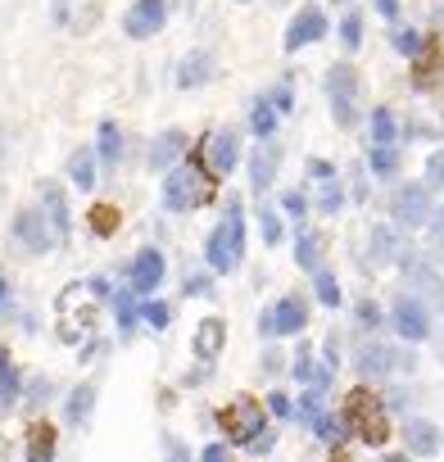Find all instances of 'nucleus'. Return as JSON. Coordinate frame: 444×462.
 Wrapping results in <instances>:
<instances>
[{"mask_svg":"<svg viewBox=\"0 0 444 462\" xmlns=\"http://www.w3.org/2000/svg\"><path fill=\"white\" fill-rule=\"evenodd\" d=\"M213 172L204 168V159H199V145L186 154V163H177V168H168V181H163V204L172 208V213H190V208H199V204H208L213 199Z\"/></svg>","mask_w":444,"mask_h":462,"instance_id":"1","label":"nucleus"},{"mask_svg":"<svg viewBox=\"0 0 444 462\" xmlns=\"http://www.w3.org/2000/svg\"><path fill=\"white\" fill-rule=\"evenodd\" d=\"M345 430L354 435V439H363V444H372V448H381L385 439H390V417H385V403L372 394V390H349V399H345Z\"/></svg>","mask_w":444,"mask_h":462,"instance_id":"2","label":"nucleus"},{"mask_svg":"<svg viewBox=\"0 0 444 462\" xmlns=\"http://www.w3.org/2000/svg\"><path fill=\"white\" fill-rule=\"evenodd\" d=\"M241 254H245V217H241V204L227 208V217H222V226L208 231V241H204V259L213 273H236L241 268Z\"/></svg>","mask_w":444,"mask_h":462,"instance_id":"3","label":"nucleus"},{"mask_svg":"<svg viewBox=\"0 0 444 462\" xmlns=\"http://www.w3.org/2000/svg\"><path fill=\"white\" fill-rule=\"evenodd\" d=\"M217 421H222V435H227L232 444H254L264 435V403L241 394V399H232L227 408L217 412Z\"/></svg>","mask_w":444,"mask_h":462,"instance_id":"4","label":"nucleus"},{"mask_svg":"<svg viewBox=\"0 0 444 462\" xmlns=\"http://www.w3.org/2000/svg\"><path fill=\"white\" fill-rule=\"evenodd\" d=\"M96 295L87 291V286H69L64 295H60V327H64V340H78L82 331H91L96 327Z\"/></svg>","mask_w":444,"mask_h":462,"instance_id":"5","label":"nucleus"},{"mask_svg":"<svg viewBox=\"0 0 444 462\" xmlns=\"http://www.w3.org/2000/svg\"><path fill=\"white\" fill-rule=\"evenodd\" d=\"M163 23H168V0H132V10L123 19V32L132 42H145V37L163 32Z\"/></svg>","mask_w":444,"mask_h":462,"instance_id":"6","label":"nucleus"},{"mask_svg":"<svg viewBox=\"0 0 444 462\" xmlns=\"http://www.w3.org/2000/svg\"><path fill=\"white\" fill-rule=\"evenodd\" d=\"M327 96H331V109H336V123L349 127L354 123V96H358V73L349 64H336L327 73Z\"/></svg>","mask_w":444,"mask_h":462,"instance_id":"7","label":"nucleus"},{"mask_svg":"<svg viewBox=\"0 0 444 462\" xmlns=\"http://www.w3.org/2000/svg\"><path fill=\"white\" fill-rule=\"evenodd\" d=\"M304 327H309V309H304L295 295L277 300V304L264 313V322H259V331H264V336H300Z\"/></svg>","mask_w":444,"mask_h":462,"instance_id":"8","label":"nucleus"},{"mask_svg":"<svg viewBox=\"0 0 444 462\" xmlns=\"http://www.w3.org/2000/svg\"><path fill=\"white\" fill-rule=\"evenodd\" d=\"M199 159L208 163L213 177H227V172L236 168V159H241V141H236V132H213V136L199 145Z\"/></svg>","mask_w":444,"mask_h":462,"instance_id":"9","label":"nucleus"},{"mask_svg":"<svg viewBox=\"0 0 444 462\" xmlns=\"http://www.w3.org/2000/svg\"><path fill=\"white\" fill-rule=\"evenodd\" d=\"M14 236H19L32 254H46V250L55 245V231H51L46 213H37V208H19V213H14Z\"/></svg>","mask_w":444,"mask_h":462,"instance_id":"10","label":"nucleus"},{"mask_svg":"<svg viewBox=\"0 0 444 462\" xmlns=\"http://www.w3.org/2000/svg\"><path fill=\"white\" fill-rule=\"evenodd\" d=\"M322 37H327V19H322V10H318V5H304V10L291 19V28H286V51L295 55V51L322 42Z\"/></svg>","mask_w":444,"mask_h":462,"instance_id":"11","label":"nucleus"},{"mask_svg":"<svg viewBox=\"0 0 444 462\" xmlns=\"http://www.w3.org/2000/svg\"><path fill=\"white\" fill-rule=\"evenodd\" d=\"M163 282V254L159 250H141L132 263V295H150Z\"/></svg>","mask_w":444,"mask_h":462,"instance_id":"12","label":"nucleus"},{"mask_svg":"<svg viewBox=\"0 0 444 462\" xmlns=\"http://www.w3.org/2000/svg\"><path fill=\"white\" fill-rule=\"evenodd\" d=\"M264 145H254V159H250V186L254 190H268L273 186V177H277V163H282V150L268 141V136H259Z\"/></svg>","mask_w":444,"mask_h":462,"instance_id":"13","label":"nucleus"},{"mask_svg":"<svg viewBox=\"0 0 444 462\" xmlns=\"http://www.w3.org/2000/svg\"><path fill=\"white\" fill-rule=\"evenodd\" d=\"M394 327H399L403 340H426L430 336V318H426V309L417 300H399L394 304Z\"/></svg>","mask_w":444,"mask_h":462,"instance_id":"14","label":"nucleus"},{"mask_svg":"<svg viewBox=\"0 0 444 462\" xmlns=\"http://www.w3.org/2000/svg\"><path fill=\"white\" fill-rule=\"evenodd\" d=\"M42 204H46V222H51V231H55V241H69V199H64V190L55 186V181H42Z\"/></svg>","mask_w":444,"mask_h":462,"instance_id":"15","label":"nucleus"},{"mask_svg":"<svg viewBox=\"0 0 444 462\" xmlns=\"http://www.w3.org/2000/svg\"><path fill=\"white\" fill-rule=\"evenodd\" d=\"M394 213H399L403 226H421V222L430 217V199H426V190H421V186H403L399 199H394Z\"/></svg>","mask_w":444,"mask_h":462,"instance_id":"16","label":"nucleus"},{"mask_svg":"<svg viewBox=\"0 0 444 462\" xmlns=\"http://www.w3.org/2000/svg\"><path fill=\"white\" fill-rule=\"evenodd\" d=\"M222 345H227V327H222V318H204L199 331H195V358H217Z\"/></svg>","mask_w":444,"mask_h":462,"instance_id":"17","label":"nucleus"},{"mask_svg":"<svg viewBox=\"0 0 444 462\" xmlns=\"http://www.w3.org/2000/svg\"><path fill=\"white\" fill-rule=\"evenodd\" d=\"M181 154H186V132H177V127H172V132H163V136L154 141V150H150V168H154V172H163V168H172Z\"/></svg>","mask_w":444,"mask_h":462,"instance_id":"18","label":"nucleus"},{"mask_svg":"<svg viewBox=\"0 0 444 462\" xmlns=\"http://www.w3.org/2000/svg\"><path fill=\"white\" fill-rule=\"evenodd\" d=\"M55 444H60V435H55L51 421H32L28 426V462H51Z\"/></svg>","mask_w":444,"mask_h":462,"instance_id":"19","label":"nucleus"},{"mask_svg":"<svg viewBox=\"0 0 444 462\" xmlns=\"http://www.w3.org/2000/svg\"><path fill=\"white\" fill-rule=\"evenodd\" d=\"M208 73H213V60H208L204 51H195V55H186V60H181V69H177V87H181V91L204 87V82H208Z\"/></svg>","mask_w":444,"mask_h":462,"instance_id":"20","label":"nucleus"},{"mask_svg":"<svg viewBox=\"0 0 444 462\" xmlns=\"http://www.w3.org/2000/svg\"><path fill=\"white\" fill-rule=\"evenodd\" d=\"M403 439H408V448H412V453H421V457L439 453V435H435V426H430V421H408V426H403Z\"/></svg>","mask_w":444,"mask_h":462,"instance_id":"21","label":"nucleus"},{"mask_svg":"<svg viewBox=\"0 0 444 462\" xmlns=\"http://www.w3.org/2000/svg\"><path fill=\"white\" fill-rule=\"evenodd\" d=\"M19 399V367L10 358V349H0V412H10Z\"/></svg>","mask_w":444,"mask_h":462,"instance_id":"22","label":"nucleus"},{"mask_svg":"<svg viewBox=\"0 0 444 462\" xmlns=\"http://www.w3.org/2000/svg\"><path fill=\"white\" fill-rule=\"evenodd\" d=\"M69 177H73L78 190H91V186H96V150L82 145V150L69 159Z\"/></svg>","mask_w":444,"mask_h":462,"instance_id":"23","label":"nucleus"},{"mask_svg":"<svg viewBox=\"0 0 444 462\" xmlns=\"http://www.w3.org/2000/svg\"><path fill=\"white\" fill-rule=\"evenodd\" d=\"M96 154H100L105 168H114V163L123 159V132H118V123H100V145H96Z\"/></svg>","mask_w":444,"mask_h":462,"instance_id":"24","label":"nucleus"},{"mask_svg":"<svg viewBox=\"0 0 444 462\" xmlns=\"http://www.w3.org/2000/svg\"><path fill=\"white\" fill-rule=\"evenodd\" d=\"M358 363H363V372H372V376H385V372H390L399 358H394V349H385V345H363Z\"/></svg>","mask_w":444,"mask_h":462,"instance_id":"25","label":"nucleus"},{"mask_svg":"<svg viewBox=\"0 0 444 462\" xmlns=\"http://www.w3.org/2000/svg\"><path fill=\"white\" fill-rule=\"evenodd\" d=\"M273 127H277L273 100H254V109H250V132H254V136H273Z\"/></svg>","mask_w":444,"mask_h":462,"instance_id":"26","label":"nucleus"},{"mask_svg":"<svg viewBox=\"0 0 444 462\" xmlns=\"http://www.w3.org/2000/svg\"><path fill=\"white\" fill-rule=\"evenodd\" d=\"M295 263H300L304 273H318V268H322V245H318V236H300V241H295Z\"/></svg>","mask_w":444,"mask_h":462,"instance_id":"27","label":"nucleus"},{"mask_svg":"<svg viewBox=\"0 0 444 462\" xmlns=\"http://www.w3.org/2000/svg\"><path fill=\"white\" fill-rule=\"evenodd\" d=\"M91 403H96V385H78V390H73V399H69V408H64V412H69V421H73V426H82V421H87V412H91Z\"/></svg>","mask_w":444,"mask_h":462,"instance_id":"28","label":"nucleus"},{"mask_svg":"<svg viewBox=\"0 0 444 462\" xmlns=\"http://www.w3.org/2000/svg\"><path fill=\"white\" fill-rule=\"evenodd\" d=\"M87 217H91V231H96V236H114V231H118V217H123V213H118L114 204H96V208H91Z\"/></svg>","mask_w":444,"mask_h":462,"instance_id":"29","label":"nucleus"},{"mask_svg":"<svg viewBox=\"0 0 444 462\" xmlns=\"http://www.w3.org/2000/svg\"><path fill=\"white\" fill-rule=\"evenodd\" d=\"M390 46H394V51H399V55H408V60H412V55H421V51H426V42H421V32H412V28H399V32H394V37H390Z\"/></svg>","mask_w":444,"mask_h":462,"instance_id":"30","label":"nucleus"},{"mask_svg":"<svg viewBox=\"0 0 444 462\" xmlns=\"http://www.w3.org/2000/svg\"><path fill=\"white\" fill-rule=\"evenodd\" d=\"M372 136H376V145H394V114L390 109L372 114Z\"/></svg>","mask_w":444,"mask_h":462,"instance_id":"31","label":"nucleus"},{"mask_svg":"<svg viewBox=\"0 0 444 462\" xmlns=\"http://www.w3.org/2000/svg\"><path fill=\"white\" fill-rule=\"evenodd\" d=\"M141 318H145V327H154V331H163V327L172 322V309H168L163 300H145V309H141Z\"/></svg>","mask_w":444,"mask_h":462,"instance_id":"32","label":"nucleus"},{"mask_svg":"<svg viewBox=\"0 0 444 462\" xmlns=\"http://www.w3.org/2000/svg\"><path fill=\"white\" fill-rule=\"evenodd\" d=\"M340 42H345V51H358V46H363V19H358V14H345Z\"/></svg>","mask_w":444,"mask_h":462,"instance_id":"33","label":"nucleus"},{"mask_svg":"<svg viewBox=\"0 0 444 462\" xmlns=\"http://www.w3.org/2000/svg\"><path fill=\"white\" fill-rule=\"evenodd\" d=\"M318 300H322L327 309H336V304L345 300V295H340V286H336V277H331V273H322V268H318Z\"/></svg>","mask_w":444,"mask_h":462,"instance_id":"34","label":"nucleus"},{"mask_svg":"<svg viewBox=\"0 0 444 462\" xmlns=\"http://www.w3.org/2000/svg\"><path fill=\"white\" fill-rule=\"evenodd\" d=\"M372 168H376L381 177L394 172V168H399V150H394V145H376V150H372Z\"/></svg>","mask_w":444,"mask_h":462,"instance_id":"35","label":"nucleus"},{"mask_svg":"<svg viewBox=\"0 0 444 462\" xmlns=\"http://www.w3.org/2000/svg\"><path fill=\"white\" fill-rule=\"evenodd\" d=\"M313 426H318V435L327 444H340L345 439V421H336V417H313Z\"/></svg>","mask_w":444,"mask_h":462,"instance_id":"36","label":"nucleus"},{"mask_svg":"<svg viewBox=\"0 0 444 462\" xmlns=\"http://www.w3.org/2000/svg\"><path fill=\"white\" fill-rule=\"evenodd\" d=\"M304 208H309V204H304V195H300V190H286V195H282V213H291L295 222L304 217Z\"/></svg>","mask_w":444,"mask_h":462,"instance_id":"37","label":"nucleus"},{"mask_svg":"<svg viewBox=\"0 0 444 462\" xmlns=\"http://www.w3.org/2000/svg\"><path fill=\"white\" fill-rule=\"evenodd\" d=\"M118 327H123V336H132V327H136V313H132V295H118Z\"/></svg>","mask_w":444,"mask_h":462,"instance_id":"38","label":"nucleus"},{"mask_svg":"<svg viewBox=\"0 0 444 462\" xmlns=\"http://www.w3.org/2000/svg\"><path fill=\"white\" fill-rule=\"evenodd\" d=\"M426 181H430V186H439V190H444V150H439V154H430V159H426Z\"/></svg>","mask_w":444,"mask_h":462,"instance_id":"39","label":"nucleus"},{"mask_svg":"<svg viewBox=\"0 0 444 462\" xmlns=\"http://www.w3.org/2000/svg\"><path fill=\"white\" fill-rule=\"evenodd\" d=\"M259 217H264V241H268V245H277V241H282V217H277L273 208H268V213H259Z\"/></svg>","mask_w":444,"mask_h":462,"instance_id":"40","label":"nucleus"},{"mask_svg":"<svg viewBox=\"0 0 444 462\" xmlns=\"http://www.w3.org/2000/svg\"><path fill=\"white\" fill-rule=\"evenodd\" d=\"M376 259H394V241H390V231H385V226L376 231Z\"/></svg>","mask_w":444,"mask_h":462,"instance_id":"41","label":"nucleus"},{"mask_svg":"<svg viewBox=\"0 0 444 462\" xmlns=\"http://www.w3.org/2000/svg\"><path fill=\"white\" fill-rule=\"evenodd\" d=\"M291 105H295V100H291V87H277V91H273V109H277V114H291Z\"/></svg>","mask_w":444,"mask_h":462,"instance_id":"42","label":"nucleus"},{"mask_svg":"<svg viewBox=\"0 0 444 462\" xmlns=\"http://www.w3.org/2000/svg\"><path fill=\"white\" fill-rule=\"evenodd\" d=\"M358 318H363V327H376V322H381V309L363 300V304H358Z\"/></svg>","mask_w":444,"mask_h":462,"instance_id":"43","label":"nucleus"},{"mask_svg":"<svg viewBox=\"0 0 444 462\" xmlns=\"http://www.w3.org/2000/svg\"><path fill=\"white\" fill-rule=\"evenodd\" d=\"M268 408H273L277 417H291V399H286V394H268Z\"/></svg>","mask_w":444,"mask_h":462,"instance_id":"44","label":"nucleus"},{"mask_svg":"<svg viewBox=\"0 0 444 462\" xmlns=\"http://www.w3.org/2000/svg\"><path fill=\"white\" fill-rule=\"evenodd\" d=\"M199 462H227V448H222V444H208V448L199 453Z\"/></svg>","mask_w":444,"mask_h":462,"instance_id":"45","label":"nucleus"},{"mask_svg":"<svg viewBox=\"0 0 444 462\" xmlns=\"http://www.w3.org/2000/svg\"><path fill=\"white\" fill-rule=\"evenodd\" d=\"M372 5H376L381 19H394V14H399V0H372Z\"/></svg>","mask_w":444,"mask_h":462,"instance_id":"46","label":"nucleus"},{"mask_svg":"<svg viewBox=\"0 0 444 462\" xmlns=\"http://www.w3.org/2000/svg\"><path fill=\"white\" fill-rule=\"evenodd\" d=\"M322 208H327V213H336V208H340V190H336V186H327V190H322Z\"/></svg>","mask_w":444,"mask_h":462,"instance_id":"47","label":"nucleus"},{"mask_svg":"<svg viewBox=\"0 0 444 462\" xmlns=\"http://www.w3.org/2000/svg\"><path fill=\"white\" fill-rule=\"evenodd\" d=\"M186 295H213V291H208V277H190V282H186Z\"/></svg>","mask_w":444,"mask_h":462,"instance_id":"48","label":"nucleus"},{"mask_svg":"<svg viewBox=\"0 0 444 462\" xmlns=\"http://www.w3.org/2000/svg\"><path fill=\"white\" fill-rule=\"evenodd\" d=\"M309 172H313V177H331V163H322V159H313V163H309Z\"/></svg>","mask_w":444,"mask_h":462,"instance_id":"49","label":"nucleus"},{"mask_svg":"<svg viewBox=\"0 0 444 462\" xmlns=\"http://www.w3.org/2000/svg\"><path fill=\"white\" fill-rule=\"evenodd\" d=\"M5 309H10V282L0 277V313H5Z\"/></svg>","mask_w":444,"mask_h":462,"instance_id":"50","label":"nucleus"},{"mask_svg":"<svg viewBox=\"0 0 444 462\" xmlns=\"http://www.w3.org/2000/svg\"><path fill=\"white\" fill-rule=\"evenodd\" d=\"M435 73H439V78H430V87H439V96H444V60L435 64Z\"/></svg>","mask_w":444,"mask_h":462,"instance_id":"51","label":"nucleus"},{"mask_svg":"<svg viewBox=\"0 0 444 462\" xmlns=\"http://www.w3.org/2000/svg\"><path fill=\"white\" fill-rule=\"evenodd\" d=\"M435 217V213H430ZM435 236H444V208H439V217H435Z\"/></svg>","mask_w":444,"mask_h":462,"instance_id":"52","label":"nucleus"},{"mask_svg":"<svg viewBox=\"0 0 444 462\" xmlns=\"http://www.w3.org/2000/svg\"><path fill=\"white\" fill-rule=\"evenodd\" d=\"M439 354H444V340H439Z\"/></svg>","mask_w":444,"mask_h":462,"instance_id":"53","label":"nucleus"}]
</instances>
